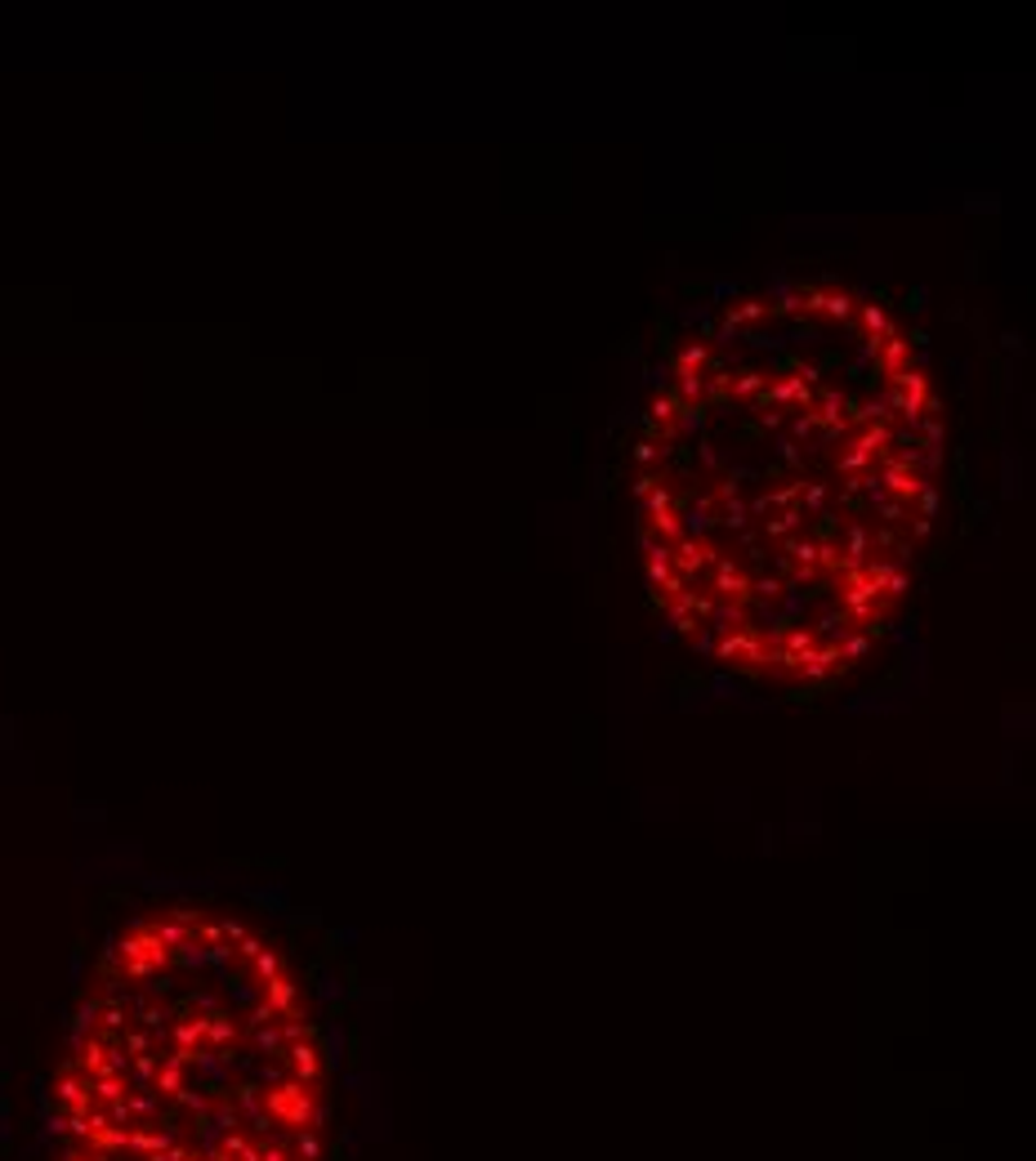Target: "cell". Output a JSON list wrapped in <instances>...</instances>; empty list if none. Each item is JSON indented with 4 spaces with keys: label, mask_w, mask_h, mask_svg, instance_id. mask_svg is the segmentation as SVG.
Returning <instances> with one entry per match:
<instances>
[{
    "label": "cell",
    "mask_w": 1036,
    "mask_h": 1161,
    "mask_svg": "<svg viewBox=\"0 0 1036 1161\" xmlns=\"http://www.w3.org/2000/svg\"><path fill=\"white\" fill-rule=\"evenodd\" d=\"M939 474V389L889 304L742 295L675 348L635 438L648 594L728 675L835 684L907 608Z\"/></svg>",
    "instance_id": "obj_1"
},
{
    "label": "cell",
    "mask_w": 1036,
    "mask_h": 1161,
    "mask_svg": "<svg viewBox=\"0 0 1036 1161\" xmlns=\"http://www.w3.org/2000/svg\"><path fill=\"white\" fill-rule=\"evenodd\" d=\"M335 1055L269 929L165 902L98 951L45 1081V1161H331Z\"/></svg>",
    "instance_id": "obj_2"
}]
</instances>
